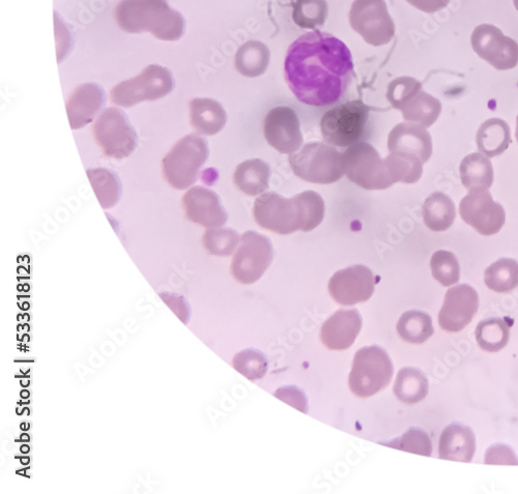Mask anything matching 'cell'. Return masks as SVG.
Instances as JSON below:
<instances>
[{
	"label": "cell",
	"instance_id": "obj_1",
	"mask_svg": "<svg viewBox=\"0 0 518 494\" xmlns=\"http://www.w3.org/2000/svg\"><path fill=\"white\" fill-rule=\"evenodd\" d=\"M354 71L350 49L330 34L313 32L296 40L287 51L284 75L296 98L326 107L349 89Z\"/></svg>",
	"mask_w": 518,
	"mask_h": 494
},
{
	"label": "cell",
	"instance_id": "obj_2",
	"mask_svg": "<svg viewBox=\"0 0 518 494\" xmlns=\"http://www.w3.org/2000/svg\"><path fill=\"white\" fill-rule=\"evenodd\" d=\"M325 212V201L318 192L305 191L289 199L269 192L255 200L253 217L258 226L286 236L312 231L322 224Z\"/></svg>",
	"mask_w": 518,
	"mask_h": 494
},
{
	"label": "cell",
	"instance_id": "obj_3",
	"mask_svg": "<svg viewBox=\"0 0 518 494\" xmlns=\"http://www.w3.org/2000/svg\"><path fill=\"white\" fill-rule=\"evenodd\" d=\"M115 19L125 32H147L164 41L179 40L185 32L184 17L166 0H124L115 9Z\"/></svg>",
	"mask_w": 518,
	"mask_h": 494
},
{
	"label": "cell",
	"instance_id": "obj_4",
	"mask_svg": "<svg viewBox=\"0 0 518 494\" xmlns=\"http://www.w3.org/2000/svg\"><path fill=\"white\" fill-rule=\"evenodd\" d=\"M210 156L208 141L198 133L179 140L162 160V174L176 190H187L198 178L200 168Z\"/></svg>",
	"mask_w": 518,
	"mask_h": 494
},
{
	"label": "cell",
	"instance_id": "obj_5",
	"mask_svg": "<svg viewBox=\"0 0 518 494\" xmlns=\"http://www.w3.org/2000/svg\"><path fill=\"white\" fill-rule=\"evenodd\" d=\"M290 165L298 178L313 184H334L345 174L343 154L323 142L305 144L300 152L291 154Z\"/></svg>",
	"mask_w": 518,
	"mask_h": 494
},
{
	"label": "cell",
	"instance_id": "obj_6",
	"mask_svg": "<svg viewBox=\"0 0 518 494\" xmlns=\"http://www.w3.org/2000/svg\"><path fill=\"white\" fill-rule=\"evenodd\" d=\"M394 374L392 360L384 348L372 345L361 348L355 355L349 386L358 398H369L385 390Z\"/></svg>",
	"mask_w": 518,
	"mask_h": 494
},
{
	"label": "cell",
	"instance_id": "obj_7",
	"mask_svg": "<svg viewBox=\"0 0 518 494\" xmlns=\"http://www.w3.org/2000/svg\"><path fill=\"white\" fill-rule=\"evenodd\" d=\"M92 132L102 154L110 159L123 160L136 150L138 136L127 114L110 107L101 112L94 122Z\"/></svg>",
	"mask_w": 518,
	"mask_h": 494
},
{
	"label": "cell",
	"instance_id": "obj_8",
	"mask_svg": "<svg viewBox=\"0 0 518 494\" xmlns=\"http://www.w3.org/2000/svg\"><path fill=\"white\" fill-rule=\"evenodd\" d=\"M369 118V108L360 100L336 106L321 121L324 140L333 147L350 148L360 142Z\"/></svg>",
	"mask_w": 518,
	"mask_h": 494
},
{
	"label": "cell",
	"instance_id": "obj_9",
	"mask_svg": "<svg viewBox=\"0 0 518 494\" xmlns=\"http://www.w3.org/2000/svg\"><path fill=\"white\" fill-rule=\"evenodd\" d=\"M174 87L175 79L171 72L164 67L152 65L140 75L114 86L110 97L115 105L129 108L141 102L162 99Z\"/></svg>",
	"mask_w": 518,
	"mask_h": 494
},
{
	"label": "cell",
	"instance_id": "obj_10",
	"mask_svg": "<svg viewBox=\"0 0 518 494\" xmlns=\"http://www.w3.org/2000/svg\"><path fill=\"white\" fill-rule=\"evenodd\" d=\"M345 174L365 190H386L393 186L384 160L371 144L358 142L343 153Z\"/></svg>",
	"mask_w": 518,
	"mask_h": 494
},
{
	"label": "cell",
	"instance_id": "obj_11",
	"mask_svg": "<svg viewBox=\"0 0 518 494\" xmlns=\"http://www.w3.org/2000/svg\"><path fill=\"white\" fill-rule=\"evenodd\" d=\"M273 257L274 249L271 240L255 231H247L241 237L230 273L241 284H253L265 275L272 265Z\"/></svg>",
	"mask_w": 518,
	"mask_h": 494
},
{
	"label": "cell",
	"instance_id": "obj_12",
	"mask_svg": "<svg viewBox=\"0 0 518 494\" xmlns=\"http://www.w3.org/2000/svg\"><path fill=\"white\" fill-rule=\"evenodd\" d=\"M350 23L366 43L383 46L395 36V24L385 0H355L350 11Z\"/></svg>",
	"mask_w": 518,
	"mask_h": 494
},
{
	"label": "cell",
	"instance_id": "obj_13",
	"mask_svg": "<svg viewBox=\"0 0 518 494\" xmlns=\"http://www.w3.org/2000/svg\"><path fill=\"white\" fill-rule=\"evenodd\" d=\"M459 214L478 234L497 235L506 221L505 210L488 190H474L460 201Z\"/></svg>",
	"mask_w": 518,
	"mask_h": 494
},
{
	"label": "cell",
	"instance_id": "obj_14",
	"mask_svg": "<svg viewBox=\"0 0 518 494\" xmlns=\"http://www.w3.org/2000/svg\"><path fill=\"white\" fill-rule=\"evenodd\" d=\"M471 43L482 60L497 70H511L518 65V43L506 37L495 25L477 26L472 34Z\"/></svg>",
	"mask_w": 518,
	"mask_h": 494
},
{
	"label": "cell",
	"instance_id": "obj_15",
	"mask_svg": "<svg viewBox=\"0 0 518 494\" xmlns=\"http://www.w3.org/2000/svg\"><path fill=\"white\" fill-rule=\"evenodd\" d=\"M377 279L372 271L361 265L336 272L329 281L332 299L342 306L367 302L374 294Z\"/></svg>",
	"mask_w": 518,
	"mask_h": 494
},
{
	"label": "cell",
	"instance_id": "obj_16",
	"mask_svg": "<svg viewBox=\"0 0 518 494\" xmlns=\"http://www.w3.org/2000/svg\"><path fill=\"white\" fill-rule=\"evenodd\" d=\"M267 142L280 154L291 155L303 145L300 120L297 112L286 106L270 110L264 122Z\"/></svg>",
	"mask_w": 518,
	"mask_h": 494
},
{
	"label": "cell",
	"instance_id": "obj_17",
	"mask_svg": "<svg viewBox=\"0 0 518 494\" xmlns=\"http://www.w3.org/2000/svg\"><path fill=\"white\" fill-rule=\"evenodd\" d=\"M479 309V296L468 284L448 289L439 313V325L448 333H458L467 328Z\"/></svg>",
	"mask_w": 518,
	"mask_h": 494
},
{
	"label": "cell",
	"instance_id": "obj_18",
	"mask_svg": "<svg viewBox=\"0 0 518 494\" xmlns=\"http://www.w3.org/2000/svg\"><path fill=\"white\" fill-rule=\"evenodd\" d=\"M185 218L206 228H218L226 224L228 215L216 192L205 187H192L182 198Z\"/></svg>",
	"mask_w": 518,
	"mask_h": 494
},
{
	"label": "cell",
	"instance_id": "obj_19",
	"mask_svg": "<svg viewBox=\"0 0 518 494\" xmlns=\"http://www.w3.org/2000/svg\"><path fill=\"white\" fill-rule=\"evenodd\" d=\"M362 316L357 309H340L324 323L321 340L330 351H347L362 330Z\"/></svg>",
	"mask_w": 518,
	"mask_h": 494
},
{
	"label": "cell",
	"instance_id": "obj_20",
	"mask_svg": "<svg viewBox=\"0 0 518 494\" xmlns=\"http://www.w3.org/2000/svg\"><path fill=\"white\" fill-rule=\"evenodd\" d=\"M106 104V94L96 83H85L77 87L67 101V113L70 126L79 130L96 119Z\"/></svg>",
	"mask_w": 518,
	"mask_h": 494
},
{
	"label": "cell",
	"instance_id": "obj_21",
	"mask_svg": "<svg viewBox=\"0 0 518 494\" xmlns=\"http://www.w3.org/2000/svg\"><path fill=\"white\" fill-rule=\"evenodd\" d=\"M388 150L390 153L415 156L424 164L433 155V139L422 125L401 123L389 134Z\"/></svg>",
	"mask_w": 518,
	"mask_h": 494
},
{
	"label": "cell",
	"instance_id": "obj_22",
	"mask_svg": "<svg viewBox=\"0 0 518 494\" xmlns=\"http://www.w3.org/2000/svg\"><path fill=\"white\" fill-rule=\"evenodd\" d=\"M476 452L473 430L463 424H451L444 429L439 445L441 459L471 462Z\"/></svg>",
	"mask_w": 518,
	"mask_h": 494
},
{
	"label": "cell",
	"instance_id": "obj_23",
	"mask_svg": "<svg viewBox=\"0 0 518 494\" xmlns=\"http://www.w3.org/2000/svg\"><path fill=\"white\" fill-rule=\"evenodd\" d=\"M226 122V111L217 101L194 99L190 102V124L198 134L216 135L223 130Z\"/></svg>",
	"mask_w": 518,
	"mask_h": 494
},
{
	"label": "cell",
	"instance_id": "obj_24",
	"mask_svg": "<svg viewBox=\"0 0 518 494\" xmlns=\"http://www.w3.org/2000/svg\"><path fill=\"white\" fill-rule=\"evenodd\" d=\"M271 170L261 159L241 163L234 173V184L244 194L257 196L269 188Z\"/></svg>",
	"mask_w": 518,
	"mask_h": 494
},
{
	"label": "cell",
	"instance_id": "obj_25",
	"mask_svg": "<svg viewBox=\"0 0 518 494\" xmlns=\"http://www.w3.org/2000/svg\"><path fill=\"white\" fill-rule=\"evenodd\" d=\"M476 142L479 152L486 157L500 156L512 142L510 127L501 119L488 120L480 126Z\"/></svg>",
	"mask_w": 518,
	"mask_h": 494
},
{
	"label": "cell",
	"instance_id": "obj_26",
	"mask_svg": "<svg viewBox=\"0 0 518 494\" xmlns=\"http://www.w3.org/2000/svg\"><path fill=\"white\" fill-rule=\"evenodd\" d=\"M460 180L469 191L489 190L494 184L492 162L481 154L467 156L459 166Z\"/></svg>",
	"mask_w": 518,
	"mask_h": 494
},
{
	"label": "cell",
	"instance_id": "obj_27",
	"mask_svg": "<svg viewBox=\"0 0 518 494\" xmlns=\"http://www.w3.org/2000/svg\"><path fill=\"white\" fill-rule=\"evenodd\" d=\"M422 213L427 228L436 232L448 230L456 218L454 201L442 192H435L426 198Z\"/></svg>",
	"mask_w": 518,
	"mask_h": 494
},
{
	"label": "cell",
	"instance_id": "obj_28",
	"mask_svg": "<svg viewBox=\"0 0 518 494\" xmlns=\"http://www.w3.org/2000/svg\"><path fill=\"white\" fill-rule=\"evenodd\" d=\"M512 324L511 319L507 317H492L481 321L475 331L476 341L481 350L487 353L502 351L509 342Z\"/></svg>",
	"mask_w": 518,
	"mask_h": 494
},
{
	"label": "cell",
	"instance_id": "obj_29",
	"mask_svg": "<svg viewBox=\"0 0 518 494\" xmlns=\"http://www.w3.org/2000/svg\"><path fill=\"white\" fill-rule=\"evenodd\" d=\"M86 174L102 209L108 210L117 206L123 192L118 174L107 168L88 169Z\"/></svg>",
	"mask_w": 518,
	"mask_h": 494
},
{
	"label": "cell",
	"instance_id": "obj_30",
	"mask_svg": "<svg viewBox=\"0 0 518 494\" xmlns=\"http://www.w3.org/2000/svg\"><path fill=\"white\" fill-rule=\"evenodd\" d=\"M400 111L407 122L429 128L438 121L442 112V103L421 90L402 105Z\"/></svg>",
	"mask_w": 518,
	"mask_h": 494
},
{
	"label": "cell",
	"instance_id": "obj_31",
	"mask_svg": "<svg viewBox=\"0 0 518 494\" xmlns=\"http://www.w3.org/2000/svg\"><path fill=\"white\" fill-rule=\"evenodd\" d=\"M429 384L425 374L416 368H402L396 377L393 392L396 398L406 404H416L428 395Z\"/></svg>",
	"mask_w": 518,
	"mask_h": 494
},
{
	"label": "cell",
	"instance_id": "obj_32",
	"mask_svg": "<svg viewBox=\"0 0 518 494\" xmlns=\"http://www.w3.org/2000/svg\"><path fill=\"white\" fill-rule=\"evenodd\" d=\"M270 60L271 52L264 43L250 41L239 49L235 65L241 75L255 78L265 74Z\"/></svg>",
	"mask_w": 518,
	"mask_h": 494
},
{
	"label": "cell",
	"instance_id": "obj_33",
	"mask_svg": "<svg viewBox=\"0 0 518 494\" xmlns=\"http://www.w3.org/2000/svg\"><path fill=\"white\" fill-rule=\"evenodd\" d=\"M396 330L402 341L412 344H422L435 333L431 316L417 310H410L402 314Z\"/></svg>",
	"mask_w": 518,
	"mask_h": 494
},
{
	"label": "cell",
	"instance_id": "obj_34",
	"mask_svg": "<svg viewBox=\"0 0 518 494\" xmlns=\"http://www.w3.org/2000/svg\"><path fill=\"white\" fill-rule=\"evenodd\" d=\"M486 286L497 294H509L518 287V263L512 258H501L484 272Z\"/></svg>",
	"mask_w": 518,
	"mask_h": 494
},
{
	"label": "cell",
	"instance_id": "obj_35",
	"mask_svg": "<svg viewBox=\"0 0 518 494\" xmlns=\"http://www.w3.org/2000/svg\"><path fill=\"white\" fill-rule=\"evenodd\" d=\"M384 162L393 185L396 183L415 184L422 177L423 163L415 156L390 153Z\"/></svg>",
	"mask_w": 518,
	"mask_h": 494
},
{
	"label": "cell",
	"instance_id": "obj_36",
	"mask_svg": "<svg viewBox=\"0 0 518 494\" xmlns=\"http://www.w3.org/2000/svg\"><path fill=\"white\" fill-rule=\"evenodd\" d=\"M240 242V235L232 228H209L203 237V245L207 252L221 257L234 254Z\"/></svg>",
	"mask_w": 518,
	"mask_h": 494
},
{
	"label": "cell",
	"instance_id": "obj_37",
	"mask_svg": "<svg viewBox=\"0 0 518 494\" xmlns=\"http://www.w3.org/2000/svg\"><path fill=\"white\" fill-rule=\"evenodd\" d=\"M328 17L326 0H297L294 5L293 19L301 28L322 26Z\"/></svg>",
	"mask_w": 518,
	"mask_h": 494
},
{
	"label": "cell",
	"instance_id": "obj_38",
	"mask_svg": "<svg viewBox=\"0 0 518 494\" xmlns=\"http://www.w3.org/2000/svg\"><path fill=\"white\" fill-rule=\"evenodd\" d=\"M430 269L433 277L445 287L458 283L460 266L456 256L449 251L439 250L430 260Z\"/></svg>",
	"mask_w": 518,
	"mask_h": 494
},
{
	"label": "cell",
	"instance_id": "obj_39",
	"mask_svg": "<svg viewBox=\"0 0 518 494\" xmlns=\"http://www.w3.org/2000/svg\"><path fill=\"white\" fill-rule=\"evenodd\" d=\"M233 366L249 381H258L267 374L269 363L263 353L250 348L235 356Z\"/></svg>",
	"mask_w": 518,
	"mask_h": 494
},
{
	"label": "cell",
	"instance_id": "obj_40",
	"mask_svg": "<svg viewBox=\"0 0 518 494\" xmlns=\"http://www.w3.org/2000/svg\"><path fill=\"white\" fill-rule=\"evenodd\" d=\"M381 445L426 457L433 454V443L428 434L420 428H411L400 438L389 443H381Z\"/></svg>",
	"mask_w": 518,
	"mask_h": 494
},
{
	"label": "cell",
	"instance_id": "obj_41",
	"mask_svg": "<svg viewBox=\"0 0 518 494\" xmlns=\"http://www.w3.org/2000/svg\"><path fill=\"white\" fill-rule=\"evenodd\" d=\"M422 90V84L412 77H399L388 85L386 97L391 106L400 110L410 98Z\"/></svg>",
	"mask_w": 518,
	"mask_h": 494
},
{
	"label": "cell",
	"instance_id": "obj_42",
	"mask_svg": "<svg viewBox=\"0 0 518 494\" xmlns=\"http://www.w3.org/2000/svg\"><path fill=\"white\" fill-rule=\"evenodd\" d=\"M484 462L486 464H505V466H518V459L511 448L504 445H496L486 451Z\"/></svg>",
	"mask_w": 518,
	"mask_h": 494
},
{
	"label": "cell",
	"instance_id": "obj_43",
	"mask_svg": "<svg viewBox=\"0 0 518 494\" xmlns=\"http://www.w3.org/2000/svg\"><path fill=\"white\" fill-rule=\"evenodd\" d=\"M274 395L304 414L308 413L307 397L300 389L296 387H284L277 390Z\"/></svg>",
	"mask_w": 518,
	"mask_h": 494
},
{
	"label": "cell",
	"instance_id": "obj_44",
	"mask_svg": "<svg viewBox=\"0 0 518 494\" xmlns=\"http://www.w3.org/2000/svg\"><path fill=\"white\" fill-rule=\"evenodd\" d=\"M160 297L163 302L176 313L183 324L187 325L189 323L190 309L183 297L167 293L161 294Z\"/></svg>",
	"mask_w": 518,
	"mask_h": 494
},
{
	"label": "cell",
	"instance_id": "obj_45",
	"mask_svg": "<svg viewBox=\"0 0 518 494\" xmlns=\"http://www.w3.org/2000/svg\"><path fill=\"white\" fill-rule=\"evenodd\" d=\"M407 2L419 11L433 14L445 9L450 0H407Z\"/></svg>",
	"mask_w": 518,
	"mask_h": 494
},
{
	"label": "cell",
	"instance_id": "obj_46",
	"mask_svg": "<svg viewBox=\"0 0 518 494\" xmlns=\"http://www.w3.org/2000/svg\"><path fill=\"white\" fill-rule=\"evenodd\" d=\"M515 137H516L517 142H518V115H517V119H516V132H515Z\"/></svg>",
	"mask_w": 518,
	"mask_h": 494
},
{
	"label": "cell",
	"instance_id": "obj_47",
	"mask_svg": "<svg viewBox=\"0 0 518 494\" xmlns=\"http://www.w3.org/2000/svg\"><path fill=\"white\" fill-rule=\"evenodd\" d=\"M514 6L516 10L518 11V0H513Z\"/></svg>",
	"mask_w": 518,
	"mask_h": 494
}]
</instances>
